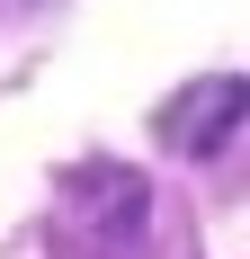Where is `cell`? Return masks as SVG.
<instances>
[{
  "mask_svg": "<svg viewBox=\"0 0 250 259\" xmlns=\"http://www.w3.org/2000/svg\"><path fill=\"white\" fill-rule=\"evenodd\" d=\"M241 107H250V90H241V80H205V90H188L179 107H161V143L205 152V143H215V134H224Z\"/></svg>",
  "mask_w": 250,
  "mask_h": 259,
  "instance_id": "cell-1",
  "label": "cell"
}]
</instances>
